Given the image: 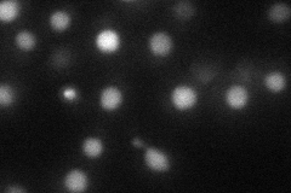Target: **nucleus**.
Segmentation results:
<instances>
[{"mask_svg": "<svg viewBox=\"0 0 291 193\" xmlns=\"http://www.w3.org/2000/svg\"><path fill=\"white\" fill-rule=\"evenodd\" d=\"M171 99L177 109L186 110L192 108L197 102V94L187 86H179L172 92Z\"/></svg>", "mask_w": 291, "mask_h": 193, "instance_id": "nucleus-1", "label": "nucleus"}, {"mask_svg": "<svg viewBox=\"0 0 291 193\" xmlns=\"http://www.w3.org/2000/svg\"><path fill=\"white\" fill-rule=\"evenodd\" d=\"M146 164L156 171H165L170 165L168 156L156 148H148L144 154Z\"/></svg>", "mask_w": 291, "mask_h": 193, "instance_id": "nucleus-2", "label": "nucleus"}, {"mask_svg": "<svg viewBox=\"0 0 291 193\" xmlns=\"http://www.w3.org/2000/svg\"><path fill=\"white\" fill-rule=\"evenodd\" d=\"M151 50L157 56H166L171 51L172 41L170 37L165 33H157L150 41Z\"/></svg>", "mask_w": 291, "mask_h": 193, "instance_id": "nucleus-3", "label": "nucleus"}, {"mask_svg": "<svg viewBox=\"0 0 291 193\" xmlns=\"http://www.w3.org/2000/svg\"><path fill=\"white\" fill-rule=\"evenodd\" d=\"M64 185L70 192H83L88 186V177L80 170H72L67 174Z\"/></svg>", "mask_w": 291, "mask_h": 193, "instance_id": "nucleus-4", "label": "nucleus"}, {"mask_svg": "<svg viewBox=\"0 0 291 193\" xmlns=\"http://www.w3.org/2000/svg\"><path fill=\"white\" fill-rule=\"evenodd\" d=\"M248 102V92L242 86H233L227 92V103L232 108L240 109Z\"/></svg>", "mask_w": 291, "mask_h": 193, "instance_id": "nucleus-5", "label": "nucleus"}, {"mask_svg": "<svg viewBox=\"0 0 291 193\" xmlns=\"http://www.w3.org/2000/svg\"><path fill=\"white\" fill-rule=\"evenodd\" d=\"M121 103V93L114 87H108L102 92L101 96V105L106 110H113L119 106Z\"/></svg>", "mask_w": 291, "mask_h": 193, "instance_id": "nucleus-6", "label": "nucleus"}, {"mask_svg": "<svg viewBox=\"0 0 291 193\" xmlns=\"http://www.w3.org/2000/svg\"><path fill=\"white\" fill-rule=\"evenodd\" d=\"M118 45H119V38L112 31L102 32L97 38V46L105 52L114 51L118 49Z\"/></svg>", "mask_w": 291, "mask_h": 193, "instance_id": "nucleus-7", "label": "nucleus"}, {"mask_svg": "<svg viewBox=\"0 0 291 193\" xmlns=\"http://www.w3.org/2000/svg\"><path fill=\"white\" fill-rule=\"evenodd\" d=\"M290 17V8L286 4H275L269 9V19L273 22H285Z\"/></svg>", "mask_w": 291, "mask_h": 193, "instance_id": "nucleus-8", "label": "nucleus"}, {"mask_svg": "<svg viewBox=\"0 0 291 193\" xmlns=\"http://www.w3.org/2000/svg\"><path fill=\"white\" fill-rule=\"evenodd\" d=\"M19 14V4L15 2H4L0 4V19L4 22H10Z\"/></svg>", "mask_w": 291, "mask_h": 193, "instance_id": "nucleus-9", "label": "nucleus"}, {"mask_svg": "<svg viewBox=\"0 0 291 193\" xmlns=\"http://www.w3.org/2000/svg\"><path fill=\"white\" fill-rule=\"evenodd\" d=\"M50 23H51L52 28L55 29V31L62 32V31H64L68 26H69L70 17H69V15L66 13L57 11V13H55L51 16V19H50Z\"/></svg>", "mask_w": 291, "mask_h": 193, "instance_id": "nucleus-10", "label": "nucleus"}, {"mask_svg": "<svg viewBox=\"0 0 291 193\" xmlns=\"http://www.w3.org/2000/svg\"><path fill=\"white\" fill-rule=\"evenodd\" d=\"M102 142H101L99 139L90 138L86 139L84 141V145H83V150L86 156L89 157H97L100 156L101 152H102Z\"/></svg>", "mask_w": 291, "mask_h": 193, "instance_id": "nucleus-11", "label": "nucleus"}, {"mask_svg": "<svg viewBox=\"0 0 291 193\" xmlns=\"http://www.w3.org/2000/svg\"><path fill=\"white\" fill-rule=\"evenodd\" d=\"M266 86L273 92H279L285 87V77L279 73L268 74L266 77Z\"/></svg>", "mask_w": 291, "mask_h": 193, "instance_id": "nucleus-12", "label": "nucleus"}, {"mask_svg": "<svg viewBox=\"0 0 291 193\" xmlns=\"http://www.w3.org/2000/svg\"><path fill=\"white\" fill-rule=\"evenodd\" d=\"M16 44L23 51H31L35 46V38L32 33L22 32L16 37Z\"/></svg>", "mask_w": 291, "mask_h": 193, "instance_id": "nucleus-13", "label": "nucleus"}, {"mask_svg": "<svg viewBox=\"0 0 291 193\" xmlns=\"http://www.w3.org/2000/svg\"><path fill=\"white\" fill-rule=\"evenodd\" d=\"M195 8L193 7L191 3L187 2H181L176 7L174 8V14L176 15V17H179L180 20H188L194 15Z\"/></svg>", "mask_w": 291, "mask_h": 193, "instance_id": "nucleus-14", "label": "nucleus"}, {"mask_svg": "<svg viewBox=\"0 0 291 193\" xmlns=\"http://www.w3.org/2000/svg\"><path fill=\"white\" fill-rule=\"evenodd\" d=\"M14 91L10 86L2 85L0 87V104L3 106H7L14 102Z\"/></svg>", "mask_w": 291, "mask_h": 193, "instance_id": "nucleus-15", "label": "nucleus"}, {"mask_svg": "<svg viewBox=\"0 0 291 193\" xmlns=\"http://www.w3.org/2000/svg\"><path fill=\"white\" fill-rule=\"evenodd\" d=\"M7 192H26V191L23 188H21V187H9Z\"/></svg>", "mask_w": 291, "mask_h": 193, "instance_id": "nucleus-16", "label": "nucleus"}, {"mask_svg": "<svg viewBox=\"0 0 291 193\" xmlns=\"http://www.w3.org/2000/svg\"><path fill=\"white\" fill-rule=\"evenodd\" d=\"M64 96H66L67 98H74L76 97V92H74L73 90H68L64 92Z\"/></svg>", "mask_w": 291, "mask_h": 193, "instance_id": "nucleus-17", "label": "nucleus"}, {"mask_svg": "<svg viewBox=\"0 0 291 193\" xmlns=\"http://www.w3.org/2000/svg\"><path fill=\"white\" fill-rule=\"evenodd\" d=\"M133 144L136 145V146H142V142L138 140V139H135V140H133Z\"/></svg>", "mask_w": 291, "mask_h": 193, "instance_id": "nucleus-18", "label": "nucleus"}]
</instances>
